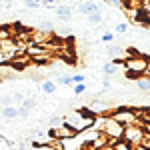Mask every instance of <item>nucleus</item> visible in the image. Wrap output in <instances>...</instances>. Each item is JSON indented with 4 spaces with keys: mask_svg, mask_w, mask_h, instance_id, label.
Wrapping results in <instances>:
<instances>
[{
    "mask_svg": "<svg viewBox=\"0 0 150 150\" xmlns=\"http://www.w3.org/2000/svg\"><path fill=\"white\" fill-rule=\"evenodd\" d=\"M24 106V108H28V110H32V108H36V104H38V100H36L34 96H24L22 102H20Z\"/></svg>",
    "mask_w": 150,
    "mask_h": 150,
    "instance_id": "obj_14",
    "label": "nucleus"
},
{
    "mask_svg": "<svg viewBox=\"0 0 150 150\" xmlns=\"http://www.w3.org/2000/svg\"><path fill=\"white\" fill-rule=\"evenodd\" d=\"M124 66H126V74L130 78H138V76H148L150 74V64H148V58L144 56H132L124 60Z\"/></svg>",
    "mask_w": 150,
    "mask_h": 150,
    "instance_id": "obj_2",
    "label": "nucleus"
},
{
    "mask_svg": "<svg viewBox=\"0 0 150 150\" xmlns=\"http://www.w3.org/2000/svg\"><path fill=\"white\" fill-rule=\"evenodd\" d=\"M132 150H150V148H144V146H134Z\"/></svg>",
    "mask_w": 150,
    "mask_h": 150,
    "instance_id": "obj_29",
    "label": "nucleus"
},
{
    "mask_svg": "<svg viewBox=\"0 0 150 150\" xmlns=\"http://www.w3.org/2000/svg\"><path fill=\"white\" fill-rule=\"evenodd\" d=\"M40 30H44V32H54V24L48 22V20H42V22H40Z\"/></svg>",
    "mask_w": 150,
    "mask_h": 150,
    "instance_id": "obj_17",
    "label": "nucleus"
},
{
    "mask_svg": "<svg viewBox=\"0 0 150 150\" xmlns=\"http://www.w3.org/2000/svg\"><path fill=\"white\" fill-rule=\"evenodd\" d=\"M108 6H114V8H124V0H104Z\"/></svg>",
    "mask_w": 150,
    "mask_h": 150,
    "instance_id": "obj_20",
    "label": "nucleus"
},
{
    "mask_svg": "<svg viewBox=\"0 0 150 150\" xmlns=\"http://www.w3.org/2000/svg\"><path fill=\"white\" fill-rule=\"evenodd\" d=\"M72 78V84H80V82H84L86 78H84V74H74V76H70Z\"/></svg>",
    "mask_w": 150,
    "mask_h": 150,
    "instance_id": "obj_23",
    "label": "nucleus"
},
{
    "mask_svg": "<svg viewBox=\"0 0 150 150\" xmlns=\"http://www.w3.org/2000/svg\"><path fill=\"white\" fill-rule=\"evenodd\" d=\"M96 10H100V6L94 2V0H82L80 4H78V12L80 14H90V12H96Z\"/></svg>",
    "mask_w": 150,
    "mask_h": 150,
    "instance_id": "obj_9",
    "label": "nucleus"
},
{
    "mask_svg": "<svg viewBox=\"0 0 150 150\" xmlns=\"http://www.w3.org/2000/svg\"><path fill=\"white\" fill-rule=\"evenodd\" d=\"M54 144H56L58 150H84L86 148L78 134H74V136H70V138H60V140H56Z\"/></svg>",
    "mask_w": 150,
    "mask_h": 150,
    "instance_id": "obj_6",
    "label": "nucleus"
},
{
    "mask_svg": "<svg viewBox=\"0 0 150 150\" xmlns=\"http://www.w3.org/2000/svg\"><path fill=\"white\" fill-rule=\"evenodd\" d=\"M92 120H94V114H92V112H88L86 108L70 110V112H66V114L62 116V122H64L68 128H72L76 134L92 126Z\"/></svg>",
    "mask_w": 150,
    "mask_h": 150,
    "instance_id": "obj_1",
    "label": "nucleus"
},
{
    "mask_svg": "<svg viewBox=\"0 0 150 150\" xmlns=\"http://www.w3.org/2000/svg\"><path fill=\"white\" fill-rule=\"evenodd\" d=\"M16 116H18V118H28V116H30V110L24 108V106H20V108H16Z\"/></svg>",
    "mask_w": 150,
    "mask_h": 150,
    "instance_id": "obj_19",
    "label": "nucleus"
},
{
    "mask_svg": "<svg viewBox=\"0 0 150 150\" xmlns=\"http://www.w3.org/2000/svg\"><path fill=\"white\" fill-rule=\"evenodd\" d=\"M0 112H2V106H0Z\"/></svg>",
    "mask_w": 150,
    "mask_h": 150,
    "instance_id": "obj_30",
    "label": "nucleus"
},
{
    "mask_svg": "<svg viewBox=\"0 0 150 150\" xmlns=\"http://www.w3.org/2000/svg\"><path fill=\"white\" fill-rule=\"evenodd\" d=\"M114 40V34L112 32H104L102 34V42H112Z\"/></svg>",
    "mask_w": 150,
    "mask_h": 150,
    "instance_id": "obj_25",
    "label": "nucleus"
},
{
    "mask_svg": "<svg viewBox=\"0 0 150 150\" xmlns=\"http://www.w3.org/2000/svg\"><path fill=\"white\" fill-rule=\"evenodd\" d=\"M72 6L70 4H60V6H56V16L62 20V22H70L72 20Z\"/></svg>",
    "mask_w": 150,
    "mask_h": 150,
    "instance_id": "obj_8",
    "label": "nucleus"
},
{
    "mask_svg": "<svg viewBox=\"0 0 150 150\" xmlns=\"http://www.w3.org/2000/svg\"><path fill=\"white\" fill-rule=\"evenodd\" d=\"M86 20H88L90 24H94V26H98V24H102L104 16H102V12H100V10H96V12H90V14H86Z\"/></svg>",
    "mask_w": 150,
    "mask_h": 150,
    "instance_id": "obj_12",
    "label": "nucleus"
},
{
    "mask_svg": "<svg viewBox=\"0 0 150 150\" xmlns=\"http://www.w3.org/2000/svg\"><path fill=\"white\" fill-rule=\"evenodd\" d=\"M62 124V116H50L48 118V126L50 128H58Z\"/></svg>",
    "mask_w": 150,
    "mask_h": 150,
    "instance_id": "obj_16",
    "label": "nucleus"
},
{
    "mask_svg": "<svg viewBox=\"0 0 150 150\" xmlns=\"http://www.w3.org/2000/svg\"><path fill=\"white\" fill-rule=\"evenodd\" d=\"M80 2H82V0H80Z\"/></svg>",
    "mask_w": 150,
    "mask_h": 150,
    "instance_id": "obj_31",
    "label": "nucleus"
},
{
    "mask_svg": "<svg viewBox=\"0 0 150 150\" xmlns=\"http://www.w3.org/2000/svg\"><path fill=\"white\" fill-rule=\"evenodd\" d=\"M150 132H144L140 124H128L124 126V132H122V140L130 144V148H134V146H140V142L144 140V136H148Z\"/></svg>",
    "mask_w": 150,
    "mask_h": 150,
    "instance_id": "obj_4",
    "label": "nucleus"
},
{
    "mask_svg": "<svg viewBox=\"0 0 150 150\" xmlns=\"http://www.w3.org/2000/svg\"><path fill=\"white\" fill-rule=\"evenodd\" d=\"M102 72L106 74V76H112V74H116V72H118V62H114V60L106 62V64L102 66Z\"/></svg>",
    "mask_w": 150,
    "mask_h": 150,
    "instance_id": "obj_13",
    "label": "nucleus"
},
{
    "mask_svg": "<svg viewBox=\"0 0 150 150\" xmlns=\"http://www.w3.org/2000/svg\"><path fill=\"white\" fill-rule=\"evenodd\" d=\"M74 92H76V96H78V94H84V92H86V86H84V82H80V84H74Z\"/></svg>",
    "mask_w": 150,
    "mask_h": 150,
    "instance_id": "obj_21",
    "label": "nucleus"
},
{
    "mask_svg": "<svg viewBox=\"0 0 150 150\" xmlns=\"http://www.w3.org/2000/svg\"><path fill=\"white\" fill-rule=\"evenodd\" d=\"M86 110H88V112H92L94 116L108 114V110H110V102H104V100H100V98H94L92 102L86 106Z\"/></svg>",
    "mask_w": 150,
    "mask_h": 150,
    "instance_id": "obj_7",
    "label": "nucleus"
},
{
    "mask_svg": "<svg viewBox=\"0 0 150 150\" xmlns=\"http://www.w3.org/2000/svg\"><path fill=\"white\" fill-rule=\"evenodd\" d=\"M0 116L6 118V120H14V118H18V116H16V106H14V104H10V106H2Z\"/></svg>",
    "mask_w": 150,
    "mask_h": 150,
    "instance_id": "obj_10",
    "label": "nucleus"
},
{
    "mask_svg": "<svg viewBox=\"0 0 150 150\" xmlns=\"http://www.w3.org/2000/svg\"><path fill=\"white\" fill-rule=\"evenodd\" d=\"M56 0H40V6H54Z\"/></svg>",
    "mask_w": 150,
    "mask_h": 150,
    "instance_id": "obj_27",
    "label": "nucleus"
},
{
    "mask_svg": "<svg viewBox=\"0 0 150 150\" xmlns=\"http://www.w3.org/2000/svg\"><path fill=\"white\" fill-rule=\"evenodd\" d=\"M6 62H8V60H6V56H4V52L0 50V66H2V64H6Z\"/></svg>",
    "mask_w": 150,
    "mask_h": 150,
    "instance_id": "obj_28",
    "label": "nucleus"
},
{
    "mask_svg": "<svg viewBox=\"0 0 150 150\" xmlns=\"http://www.w3.org/2000/svg\"><path fill=\"white\" fill-rule=\"evenodd\" d=\"M24 4L28 8H40V0H24Z\"/></svg>",
    "mask_w": 150,
    "mask_h": 150,
    "instance_id": "obj_22",
    "label": "nucleus"
},
{
    "mask_svg": "<svg viewBox=\"0 0 150 150\" xmlns=\"http://www.w3.org/2000/svg\"><path fill=\"white\" fill-rule=\"evenodd\" d=\"M136 86H138L140 92L148 94V90H150V78H148V76H138V80H136Z\"/></svg>",
    "mask_w": 150,
    "mask_h": 150,
    "instance_id": "obj_11",
    "label": "nucleus"
},
{
    "mask_svg": "<svg viewBox=\"0 0 150 150\" xmlns=\"http://www.w3.org/2000/svg\"><path fill=\"white\" fill-rule=\"evenodd\" d=\"M58 84H62V86H72V78H70L68 74H62V76L58 78Z\"/></svg>",
    "mask_w": 150,
    "mask_h": 150,
    "instance_id": "obj_18",
    "label": "nucleus"
},
{
    "mask_svg": "<svg viewBox=\"0 0 150 150\" xmlns=\"http://www.w3.org/2000/svg\"><path fill=\"white\" fill-rule=\"evenodd\" d=\"M42 92H46V94H54V92H56V82H52V80H44V82H42Z\"/></svg>",
    "mask_w": 150,
    "mask_h": 150,
    "instance_id": "obj_15",
    "label": "nucleus"
},
{
    "mask_svg": "<svg viewBox=\"0 0 150 150\" xmlns=\"http://www.w3.org/2000/svg\"><path fill=\"white\" fill-rule=\"evenodd\" d=\"M128 30V24L126 22H118L116 24V32H126Z\"/></svg>",
    "mask_w": 150,
    "mask_h": 150,
    "instance_id": "obj_24",
    "label": "nucleus"
},
{
    "mask_svg": "<svg viewBox=\"0 0 150 150\" xmlns=\"http://www.w3.org/2000/svg\"><path fill=\"white\" fill-rule=\"evenodd\" d=\"M70 34H72V30H70V28H62V30H60V36H62V38H68Z\"/></svg>",
    "mask_w": 150,
    "mask_h": 150,
    "instance_id": "obj_26",
    "label": "nucleus"
},
{
    "mask_svg": "<svg viewBox=\"0 0 150 150\" xmlns=\"http://www.w3.org/2000/svg\"><path fill=\"white\" fill-rule=\"evenodd\" d=\"M140 112L142 110H136V108H116L112 112V118L116 122H120L122 126H128V124H140Z\"/></svg>",
    "mask_w": 150,
    "mask_h": 150,
    "instance_id": "obj_3",
    "label": "nucleus"
},
{
    "mask_svg": "<svg viewBox=\"0 0 150 150\" xmlns=\"http://www.w3.org/2000/svg\"><path fill=\"white\" fill-rule=\"evenodd\" d=\"M122 132H124V126H122L120 122H116L110 114H106V118H104L102 134L108 138V146H110V142H112V140H120V138H122Z\"/></svg>",
    "mask_w": 150,
    "mask_h": 150,
    "instance_id": "obj_5",
    "label": "nucleus"
}]
</instances>
